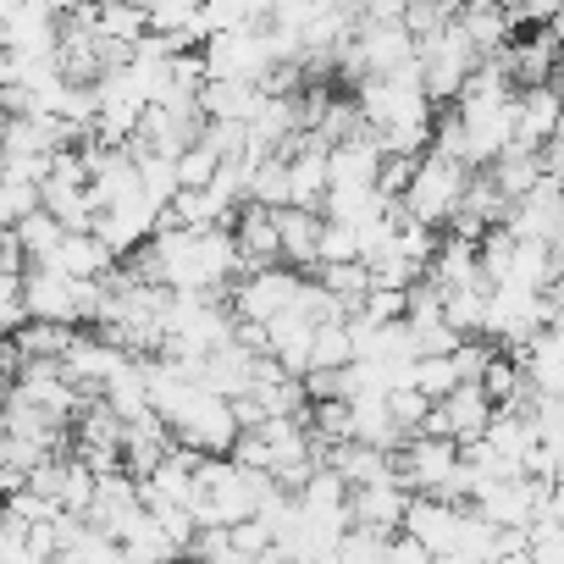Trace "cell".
Here are the masks:
<instances>
[{
  "label": "cell",
  "instance_id": "cell-35",
  "mask_svg": "<svg viewBox=\"0 0 564 564\" xmlns=\"http://www.w3.org/2000/svg\"><path fill=\"white\" fill-rule=\"evenodd\" d=\"M432 564H470V558H459V553H437Z\"/></svg>",
  "mask_w": 564,
  "mask_h": 564
},
{
  "label": "cell",
  "instance_id": "cell-2",
  "mask_svg": "<svg viewBox=\"0 0 564 564\" xmlns=\"http://www.w3.org/2000/svg\"><path fill=\"white\" fill-rule=\"evenodd\" d=\"M465 177H470V166L443 161V155L426 150V155H415V172H410V183H404V194H399V210H404L415 227L443 232L448 216H454V205H459V194H465Z\"/></svg>",
  "mask_w": 564,
  "mask_h": 564
},
{
  "label": "cell",
  "instance_id": "cell-28",
  "mask_svg": "<svg viewBox=\"0 0 564 564\" xmlns=\"http://www.w3.org/2000/svg\"><path fill=\"white\" fill-rule=\"evenodd\" d=\"M382 404H388V415H393V426L410 437V432H421V421H426V410H432V399L426 393H415L410 382L404 388H388L382 393Z\"/></svg>",
  "mask_w": 564,
  "mask_h": 564
},
{
  "label": "cell",
  "instance_id": "cell-21",
  "mask_svg": "<svg viewBox=\"0 0 564 564\" xmlns=\"http://www.w3.org/2000/svg\"><path fill=\"white\" fill-rule=\"evenodd\" d=\"M311 282H322V289L344 305V316H355V305H360L366 289H371V271H366L360 260H344V265H316Z\"/></svg>",
  "mask_w": 564,
  "mask_h": 564
},
{
  "label": "cell",
  "instance_id": "cell-29",
  "mask_svg": "<svg viewBox=\"0 0 564 564\" xmlns=\"http://www.w3.org/2000/svg\"><path fill=\"white\" fill-rule=\"evenodd\" d=\"M410 388L415 393H426L432 404L454 388V371H448V355H421L415 366H410Z\"/></svg>",
  "mask_w": 564,
  "mask_h": 564
},
{
  "label": "cell",
  "instance_id": "cell-8",
  "mask_svg": "<svg viewBox=\"0 0 564 564\" xmlns=\"http://www.w3.org/2000/svg\"><path fill=\"white\" fill-rule=\"evenodd\" d=\"M144 509V498H139V481L133 476H122V470H106V476H95V498H89V514H84V525H95L100 536H122V525L133 520Z\"/></svg>",
  "mask_w": 564,
  "mask_h": 564
},
{
  "label": "cell",
  "instance_id": "cell-24",
  "mask_svg": "<svg viewBox=\"0 0 564 564\" xmlns=\"http://www.w3.org/2000/svg\"><path fill=\"white\" fill-rule=\"evenodd\" d=\"M349 360H355V355H349L344 322H322L316 338H311V366H305V371H338V366H349Z\"/></svg>",
  "mask_w": 564,
  "mask_h": 564
},
{
  "label": "cell",
  "instance_id": "cell-25",
  "mask_svg": "<svg viewBox=\"0 0 564 564\" xmlns=\"http://www.w3.org/2000/svg\"><path fill=\"white\" fill-rule=\"evenodd\" d=\"M382 547H388V536L382 531H366V525H344L338 542H333L338 564H382Z\"/></svg>",
  "mask_w": 564,
  "mask_h": 564
},
{
  "label": "cell",
  "instance_id": "cell-23",
  "mask_svg": "<svg viewBox=\"0 0 564 564\" xmlns=\"http://www.w3.org/2000/svg\"><path fill=\"white\" fill-rule=\"evenodd\" d=\"M216 172H221V155H216L205 139H194V144H183V150L172 155V177H177V188H210Z\"/></svg>",
  "mask_w": 564,
  "mask_h": 564
},
{
  "label": "cell",
  "instance_id": "cell-11",
  "mask_svg": "<svg viewBox=\"0 0 564 564\" xmlns=\"http://www.w3.org/2000/svg\"><path fill=\"white\" fill-rule=\"evenodd\" d=\"M514 144L520 150H542L547 139H558V89L553 84H531L514 89Z\"/></svg>",
  "mask_w": 564,
  "mask_h": 564
},
{
  "label": "cell",
  "instance_id": "cell-30",
  "mask_svg": "<svg viewBox=\"0 0 564 564\" xmlns=\"http://www.w3.org/2000/svg\"><path fill=\"white\" fill-rule=\"evenodd\" d=\"M487 360H492V344H487V338H459V344L448 349V371H454V382H476Z\"/></svg>",
  "mask_w": 564,
  "mask_h": 564
},
{
  "label": "cell",
  "instance_id": "cell-3",
  "mask_svg": "<svg viewBox=\"0 0 564 564\" xmlns=\"http://www.w3.org/2000/svg\"><path fill=\"white\" fill-rule=\"evenodd\" d=\"M300 289H305V271H294V265H260V271H238L232 282H227V311H232V322H249V327H260V322H271L276 311H289L294 300H300Z\"/></svg>",
  "mask_w": 564,
  "mask_h": 564
},
{
  "label": "cell",
  "instance_id": "cell-22",
  "mask_svg": "<svg viewBox=\"0 0 564 564\" xmlns=\"http://www.w3.org/2000/svg\"><path fill=\"white\" fill-rule=\"evenodd\" d=\"M476 388H481V399H487L492 410H509V404L525 393V377H520V366H514L509 355H498V349H492V360L481 366Z\"/></svg>",
  "mask_w": 564,
  "mask_h": 564
},
{
  "label": "cell",
  "instance_id": "cell-13",
  "mask_svg": "<svg viewBox=\"0 0 564 564\" xmlns=\"http://www.w3.org/2000/svg\"><path fill=\"white\" fill-rule=\"evenodd\" d=\"M437 294H448V289H492V282L476 271V238H437V249H432V260H426V271H421Z\"/></svg>",
  "mask_w": 564,
  "mask_h": 564
},
{
  "label": "cell",
  "instance_id": "cell-14",
  "mask_svg": "<svg viewBox=\"0 0 564 564\" xmlns=\"http://www.w3.org/2000/svg\"><path fill=\"white\" fill-rule=\"evenodd\" d=\"M227 232H232V249H238V271L276 265V221H271L265 205H238Z\"/></svg>",
  "mask_w": 564,
  "mask_h": 564
},
{
  "label": "cell",
  "instance_id": "cell-1",
  "mask_svg": "<svg viewBox=\"0 0 564 564\" xmlns=\"http://www.w3.org/2000/svg\"><path fill=\"white\" fill-rule=\"evenodd\" d=\"M476 62H481V56L470 51V40L459 34V23H443L437 34H426V40L415 45V84H421L426 106H432V111H437V106H454Z\"/></svg>",
  "mask_w": 564,
  "mask_h": 564
},
{
  "label": "cell",
  "instance_id": "cell-20",
  "mask_svg": "<svg viewBox=\"0 0 564 564\" xmlns=\"http://www.w3.org/2000/svg\"><path fill=\"white\" fill-rule=\"evenodd\" d=\"M73 333H78V327H62V322H23V327H12L7 338L18 344L23 360H62L67 344H73Z\"/></svg>",
  "mask_w": 564,
  "mask_h": 564
},
{
  "label": "cell",
  "instance_id": "cell-31",
  "mask_svg": "<svg viewBox=\"0 0 564 564\" xmlns=\"http://www.w3.org/2000/svg\"><path fill=\"white\" fill-rule=\"evenodd\" d=\"M404 7H410V0H355V29H388V23H404Z\"/></svg>",
  "mask_w": 564,
  "mask_h": 564
},
{
  "label": "cell",
  "instance_id": "cell-12",
  "mask_svg": "<svg viewBox=\"0 0 564 564\" xmlns=\"http://www.w3.org/2000/svg\"><path fill=\"white\" fill-rule=\"evenodd\" d=\"M377 166H382V144L360 128L327 150V188H377Z\"/></svg>",
  "mask_w": 564,
  "mask_h": 564
},
{
  "label": "cell",
  "instance_id": "cell-33",
  "mask_svg": "<svg viewBox=\"0 0 564 564\" xmlns=\"http://www.w3.org/2000/svg\"><path fill=\"white\" fill-rule=\"evenodd\" d=\"M23 327V282L12 271H0V333Z\"/></svg>",
  "mask_w": 564,
  "mask_h": 564
},
{
  "label": "cell",
  "instance_id": "cell-18",
  "mask_svg": "<svg viewBox=\"0 0 564 564\" xmlns=\"http://www.w3.org/2000/svg\"><path fill=\"white\" fill-rule=\"evenodd\" d=\"M243 205H289V161L265 155V161H243Z\"/></svg>",
  "mask_w": 564,
  "mask_h": 564
},
{
  "label": "cell",
  "instance_id": "cell-37",
  "mask_svg": "<svg viewBox=\"0 0 564 564\" xmlns=\"http://www.w3.org/2000/svg\"><path fill=\"white\" fill-rule=\"evenodd\" d=\"M117 564H128V558H122V553H117Z\"/></svg>",
  "mask_w": 564,
  "mask_h": 564
},
{
  "label": "cell",
  "instance_id": "cell-36",
  "mask_svg": "<svg viewBox=\"0 0 564 564\" xmlns=\"http://www.w3.org/2000/svg\"><path fill=\"white\" fill-rule=\"evenodd\" d=\"M316 7H355V0H316Z\"/></svg>",
  "mask_w": 564,
  "mask_h": 564
},
{
  "label": "cell",
  "instance_id": "cell-19",
  "mask_svg": "<svg viewBox=\"0 0 564 564\" xmlns=\"http://www.w3.org/2000/svg\"><path fill=\"white\" fill-rule=\"evenodd\" d=\"M62 232H67V227H62L45 205H34L23 221H12V238L23 243V260H29V265H51V254H56Z\"/></svg>",
  "mask_w": 564,
  "mask_h": 564
},
{
  "label": "cell",
  "instance_id": "cell-32",
  "mask_svg": "<svg viewBox=\"0 0 564 564\" xmlns=\"http://www.w3.org/2000/svg\"><path fill=\"white\" fill-rule=\"evenodd\" d=\"M410 172H415V155H382V166H377V194H382V199H399L404 183H410Z\"/></svg>",
  "mask_w": 564,
  "mask_h": 564
},
{
  "label": "cell",
  "instance_id": "cell-26",
  "mask_svg": "<svg viewBox=\"0 0 564 564\" xmlns=\"http://www.w3.org/2000/svg\"><path fill=\"white\" fill-rule=\"evenodd\" d=\"M404 311H410V294L404 289H366V300L355 305V316L360 322H371V327H388V322H404Z\"/></svg>",
  "mask_w": 564,
  "mask_h": 564
},
{
  "label": "cell",
  "instance_id": "cell-15",
  "mask_svg": "<svg viewBox=\"0 0 564 564\" xmlns=\"http://www.w3.org/2000/svg\"><path fill=\"white\" fill-rule=\"evenodd\" d=\"M271 221H276V260L311 276V265H316V238H322V216H316V210H300V205H276Z\"/></svg>",
  "mask_w": 564,
  "mask_h": 564
},
{
  "label": "cell",
  "instance_id": "cell-10",
  "mask_svg": "<svg viewBox=\"0 0 564 564\" xmlns=\"http://www.w3.org/2000/svg\"><path fill=\"white\" fill-rule=\"evenodd\" d=\"M509 360L520 366L531 393H558L564 388V333L558 327H536Z\"/></svg>",
  "mask_w": 564,
  "mask_h": 564
},
{
  "label": "cell",
  "instance_id": "cell-6",
  "mask_svg": "<svg viewBox=\"0 0 564 564\" xmlns=\"http://www.w3.org/2000/svg\"><path fill=\"white\" fill-rule=\"evenodd\" d=\"M503 227L514 238H536V243H553L564 238V199H558V177H536V188H525L520 199H509L503 210Z\"/></svg>",
  "mask_w": 564,
  "mask_h": 564
},
{
  "label": "cell",
  "instance_id": "cell-9",
  "mask_svg": "<svg viewBox=\"0 0 564 564\" xmlns=\"http://www.w3.org/2000/svg\"><path fill=\"white\" fill-rule=\"evenodd\" d=\"M459 520H465V503H443V498H410L404 503V520L399 531L415 536L432 558L437 553H454V536H459Z\"/></svg>",
  "mask_w": 564,
  "mask_h": 564
},
{
  "label": "cell",
  "instance_id": "cell-34",
  "mask_svg": "<svg viewBox=\"0 0 564 564\" xmlns=\"http://www.w3.org/2000/svg\"><path fill=\"white\" fill-rule=\"evenodd\" d=\"M382 564H432V553H426L415 536L393 531V536H388V547H382Z\"/></svg>",
  "mask_w": 564,
  "mask_h": 564
},
{
  "label": "cell",
  "instance_id": "cell-27",
  "mask_svg": "<svg viewBox=\"0 0 564 564\" xmlns=\"http://www.w3.org/2000/svg\"><path fill=\"white\" fill-rule=\"evenodd\" d=\"M344 260H360V238H355V227H344V221H322L316 265H344ZM316 265H311V271H316Z\"/></svg>",
  "mask_w": 564,
  "mask_h": 564
},
{
  "label": "cell",
  "instance_id": "cell-5",
  "mask_svg": "<svg viewBox=\"0 0 564 564\" xmlns=\"http://www.w3.org/2000/svg\"><path fill=\"white\" fill-rule=\"evenodd\" d=\"M487 421H492V404L481 399V388H476V382H454V388L426 410L421 432L448 437V443H476V437L487 432Z\"/></svg>",
  "mask_w": 564,
  "mask_h": 564
},
{
  "label": "cell",
  "instance_id": "cell-4",
  "mask_svg": "<svg viewBox=\"0 0 564 564\" xmlns=\"http://www.w3.org/2000/svg\"><path fill=\"white\" fill-rule=\"evenodd\" d=\"M199 67L216 84H260L276 67V56H271L265 29H227V34H210L199 45Z\"/></svg>",
  "mask_w": 564,
  "mask_h": 564
},
{
  "label": "cell",
  "instance_id": "cell-7",
  "mask_svg": "<svg viewBox=\"0 0 564 564\" xmlns=\"http://www.w3.org/2000/svg\"><path fill=\"white\" fill-rule=\"evenodd\" d=\"M404 503H410V492L399 487V476H382V481L349 487V498H344V520H349V525H366V531L393 536V531H399V520H404Z\"/></svg>",
  "mask_w": 564,
  "mask_h": 564
},
{
  "label": "cell",
  "instance_id": "cell-17",
  "mask_svg": "<svg viewBox=\"0 0 564 564\" xmlns=\"http://www.w3.org/2000/svg\"><path fill=\"white\" fill-rule=\"evenodd\" d=\"M51 265H56V271H67L73 282H100V276L117 265V254H111L95 232H62V243H56Z\"/></svg>",
  "mask_w": 564,
  "mask_h": 564
},
{
  "label": "cell",
  "instance_id": "cell-16",
  "mask_svg": "<svg viewBox=\"0 0 564 564\" xmlns=\"http://www.w3.org/2000/svg\"><path fill=\"white\" fill-rule=\"evenodd\" d=\"M194 106H199L205 122H243L249 128L254 111L265 106V95H260V84H216V78H205Z\"/></svg>",
  "mask_w": 564,
  "mask_h": 564
}]
</instances>
